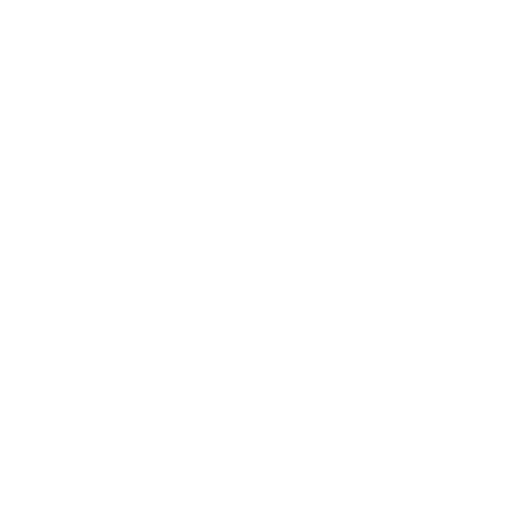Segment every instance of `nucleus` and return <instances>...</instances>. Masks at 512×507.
Here are the masks:
<instances>
[]
</instances>
